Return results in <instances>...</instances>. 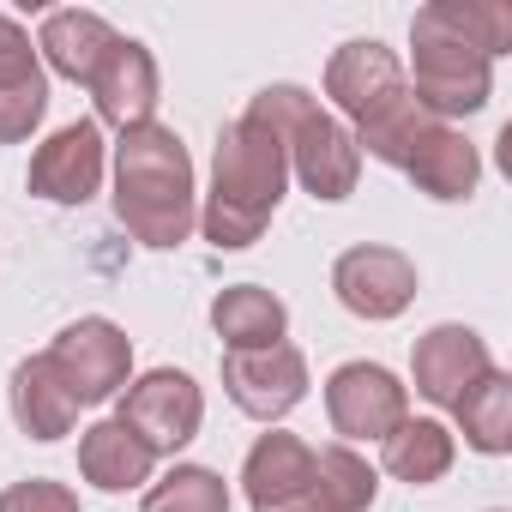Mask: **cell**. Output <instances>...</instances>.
I'll return each instance as SVG.
<instances>
[{"label": "cell", "mask_w": 512, "mask_h": 512, "mask_svg": "<svg viewBox=\"0 0 512 512\" xmlns=\"http://www.w3.org/2000/svg\"><path fill=\"white\" fill-rule=\"evenodd\" d=\"M115 217L139 247H181L199 223L193 157L175 127H127L115 145Z\"/></svg>", "instance_id": "cell-1"}, {"label": "cell", "mask_w": 512, "mask_h": 512, "mask_svg": "<svg viewBox=\"0 0 512 512\" xmlns=\"http://www.w3.org/2000/svg\"><path fill=\"white\" fill-rule=\"evenodd\" d=\"M284 181H290V157L284 145L260 127V121H229L217 133V157H211V193H205V211H199V229L211 247L235 253V247H253L266 235L278 199H284Z\"/></svg>", "instance_id": "cell-2"}, {"label": "cell", "mask_w": 512, "mask_h": 512, "mask_svg": "<svg viewBox=\"0 0 512 512\" xmlns=\"http://www.w3.org/2000/svg\"><path fill=\"white\" fill-rule=\"evenodd\" d=\"M247 121H260V127L284 145L296 181H302L314 199H350V193H356L362 151H356L350 127L332 121L302 85H266L260 97L247 103Z\"/></svg>", "instance_id": "cell-3"}, {"label": "cell", "mask_w": 512, "mask_h": 512, "mask_svg": "<svg viewBox=\"0 0 512 512\" xmlns=\"http://www.w3.org/2000/svg\"><path fill=\"white\" fill-rule=\"evenodd\" d=\"M410 43H416V79H410V97L434 115V121H452V115H476L488 109L494 97V61H482L476 49L452 43L446 31L434 25H410Z\"/></svg>", "instance_id": "cell-4"}, {"label": "cell", "mask_w": 512, "mask_h": 512, "mask_svg": "<svg viewBox=\"0 0 512 512\" xmlns=\"http://www.w3.org/2000/svg\"><path fill=\"white\" fill-rule=\"evenodd\" d=\"M49 368L61 374V386L73 392V404L85 410V404H109L121 386H127V374H133V344H127V332L115 326V320H73L49 350Z\"/></svg>", "instance_id": "cell-5"}, {"label": "cell", "mask_w": 512, "mask_h": 512, "mask_svg": "<svg viewBox=\"0 0 512 512\" xmlns=\"http://www.w3.org/2000/svg\"><path fill=\"white\" fill-rule=\"evenodd\" d=\"M115 422L133 428L151 458H163V452H181V446L199 434V422H205V392H199L181 368H151L145 380L127 386Z\"/></svg>", "instance_id": "cell-6"}, {"label": "cell", "mask_w": 512, "mask_h": 512, "mask_svg": "<svg viewBox=\"0 0 512 512\" xmlns=\"http://www.w3.org/2000/svg\"><path fill=\"white\" fill-rule=\"evenodd\" d=\"M223 392L241 416L253 422H284L302 398H308V362L296 344H272V350H229L223 356Z\"/></svg>", "instance_id": "cell-7"}, {"label": "cell", "mask_w": 512, "mask_h": 512, "mask_svg": "<svg viewBox=\"0 0 512 512\" xmlns=\"http://www.w3.org/2000/svg\"><path fill=\"white\" fill-rule=\"evenodd\" d=\"M241 488L253 512H326L314 482V446L296 434H260L241 464Z\"/></svg>", "instance_id": "cell-8"}, {"label": "cell", "mask_w": 512, "mask_h": 512, "mask_svg": "<svg viewBox=\"0 0 512 512\" xmlns=\"http://www.w3.org/2000/svg\"><path fill=\"white\" fill-rule=\"evenodd\" d=\"M326 416L332 428L350 440H386L404 416H410V392L398 386V374H386L380 362H344L326 380Z\"/></svg>", "instance_id": "cell-9"}, {"label": "cell", "mask_w": 512, "mask_h": 512, "mask_svg": "<svg viewBox=\"0 0 512 512\" xmlns=\"http://www.w3.org/2000/svg\"><path fill=\"white\" fill-rule=\"evenodd\" d=\"M332 296L356 320H398L416 302V266L398 247H350L332 266Z\"/></svg>", "instance_id": "cell-10"}, {"label": "cell", "mask_w": 512, "mask_h": 512, "mask_svg": "<svg viewBox=\"0 0 512 512\" xmlns=\"http://www.w3.org/2000/svg\"><path fill=\"white\" fill-rule=\"evenodd\" d=\"M103 187V133L97 121H73L31 157V193L49 205H85Z\"/></svg>", "instance_id": "cell-11"}, {"label": "cell", "mask_w": 512, "mask_h": 512, "mask_svg": "<svg viewBox=\"0 0 512 512\" xmlns=\"http://www.w3.org/2000/svg\"><path fill=\"white\" fill-rule=\"evenodd\" d=\"M410 374H416V392H422L428 404L452 410L482 374H494V362H488V344H482L470 326H434L428 338H416Z\"/></svg>", "instance_id": "cell-12"}, {"label": "cell", "mask_w": 512, "mask_h": 512, "mask_svg": "<svg viewBox=\"0 0 512 512\" xmlns=\"http://www.w3.org/2000/svg\"><path fill=\"white\" fill-rule=\"evenodd\" d=\"M157 61H151V49L145 43H133V37H115V49L103 55V67L91 73V103H97V121H109V127H145L151 121V109H157Z\"/></svg>", "instance_id": "cell-13"}, {"label": "cell", "mask_w": 512, "mask_h": 512, "mask_svg": "<svg viewBox=\"0 0 512 512\" xmlns=\"http://www.w3.org/2000/svg\"><path fill=\"white\" fill-rule=\"evenodd\" d=\"M43 115H49V73L31 37L13 19H0V145L31 139Z\"/></svg>", "instance_id": "cell-14"}, {"label": "cell", "mask_w": 512, "mask_h": 512, "mask_svg": "<svg viewBox=\"0 0 512 512\" xmlns=\"http://www.w3.org/2000/svg\"><path fill=\"white\" fill-rule=\"evenodd\" d=\"M404 91V67H398V55L386 49V43H374V37H356V43H344L332 61H326V97L362 127L386 97H398Z\"/></svg>", "instance_id": "cell-15"}, {"label": "cell", "mask_w": 512, "mask_h": 512, "mask_svg": "<svg viewBox=\"0 0 512 512\" xmlns=\"http://www.w3.org/2000/svg\"><path fill=\"white\" fill-rule=\"evenodd\" d=\"M151 452H145V440L133 434V428H121L115 416L109 422H91L85 434H79V476L91 482V488H103V494H127V488H139V482H151Z\"/></svg>", "instance_id": "cell-16"}, {"label": "cell", "mask_w": 512, "mask_h": 512, "mask_svg": "<svg viewBox=\"0 0 512 512\" xmlns=\"http://www.w3.org/2000/svg\"><path fill=\"white\" fill-rule=\"evenodd\" d=\"M211 332L229 350H272L290 332V308L272 290H260V284H229L211 302Z\"/></svg>", "instance_id": "cell-17"}, {"label": "cell", "mask_w": 512, "mask_h": 512, "mask_svg": "<svg viewBox=\"0 0 512 512\" xmlns=\"http://www.w3.org/2000/svg\"><path fill=\"white\" fill-rule=\"evenodd\" d=\"M115 25L109 19H97V13H49L43 19V37H37V55L61 73V79H73V85H91V73L103 67V55L115 49Z\"/></svg>", "instance_id": "cell-18"}, {"label": "cell", "mask_w": 512, "mask_h": 512, "mask_svg": "<svg viewBox=\"0 0 512 512\" xmlns=\"http://www.w3.org/2000/svg\"><path fill=\"white\" fill-rule=\"evenodd\" d=\"M404 175H410L428 199L458 205V199H470V193H476V181H482V157H476V145H470L464 133L434 127V133L416 145V157L404 163Z\"/></svg>", "instance_id": "cell-19"}, {"label": "cell", "mask_w": 512, "mask_h": 512, "mask_svg": "<svg viewBox=\"0 0 512 512\" xmlns=\"http://www.w3.org/2000/svg\"><path fill=\"white\" fill-rule=\"evenodd\" d=\"M13 422H19L31 440H61V434H73L79 404H73V392L61 386V374L49 368V356H25V362L13 368Z\"/></svg>", "instance_id": "cell-20"}, {"label": "cell", "mask_w": 512, "mask_h": 512, "mask_svg": "<svg viewBox=\"0 0 512 512\" xmlns=\"http://www.w3.org/2000/svg\"><path fill=\"white\" fill-rule=\"evenodd\" d=\"M434 127H446V121H434L416 97H410V85L398 91V97H386L350 139H356V151H368L374 163H386V169H404L410 157H416V145L434 133Z\"/></svg>", "instance_id": "cell-21"}, {"label": "cell", "mask_w": 512, "mask_h": 512, "mask_svg": "<svg viewBox=\"0 0 512 512\" xmlns=\"http://www.w3.org/2000/svg\"><path fill=\"white\" fill-rule=\"evenodd\" d=\"M386 470L398 476V482H410V488H428V482H440L446 470H452V458H458V446H452V434L440 428V422H398L386 440Z\"/></svg>", "instance_id": "cell-22"}, {"label": "cell", "mask_w": 512, "mask_h": 512, "mask_svg": "<svg viewBox=\"0 0 512 512\" xmlns=\"http://www.w3.org/2000/svg\"><path fill=\"white\" fill-rule=\"evenodd\" d=\"M416 19L434 25V31H446L452 43L476 49L482 61H494V55L512 49V13L494 7V0H434V7H422Z\"/></svg>", "instance_id": "cell-23"}, {"label": "cell", "mask_w": 512, "mask_h": 512, "mask_svg": "<svg viewBox=\"0 0 512 512\" xmlns=\"http://www.w3.org/2000/svg\"><path fill=\"white\" fill-rule=\"evenodd\" d=\"M452 416H458V428H464V440H470L476 452H488V458L512 452V380H506L500 368L482 374V380L452 404Z\"/></svg>", "instance_id": "cell-24"}, {"label": "cell", "mask_w": 512, "mask_h": 512, "mask_svg": "<svg viewBox=\"0 0 512 512\" xmlns=\"http://www.w3.org/2000/svg\"><path fill=\"white\" fill-rule=\"evenodd\" d=\"M314 482H320L326 512H368L374 494H380L374 464L362 452H350V446H320L314 452Z\"/></svg>", "instance_id": "cell-25"}, {"label": "cell", "mask_w": 512, "mask_h": 512, "mask_svg": "<svg viewBox=\"0 0 512 512\" xmlns=\"http://www.w3.org/2000/svg\"><path fill=\"white\" fill-rule=\"evenodd\" d=\"M139 512H229V482L205 464H175L163 482L145 488Z\"/></svg>", "instance_id": "cell-26"}, {"label": "cell", "mask_w": 512, "mask_h": 512, "mask_svg": "<svg viewBox=\"0 0 512 512\" xmlns=\"http://www.w3.org/2000/svg\"><path fill=\"white\" fill-rule=\"evenodd\" d=\"M0 512H79V494L67 482L31 476V482H13L7 494H0Z\"/></svg>", "instance_id": "cell-27"}, {"label": "cell", "mask_w": 512, "mask_h": 512, "mask_svg": "<svg viewBox=\"0 0 512 512\" xmlns=\"http://www.w3.org/2000/svg\"><path fill=\"white\" fill-rule=\"evenodd\" d=\"M494 512H500V506H494Z\"/></svg>", "instance_id": "cell-28"}]
</instances>
